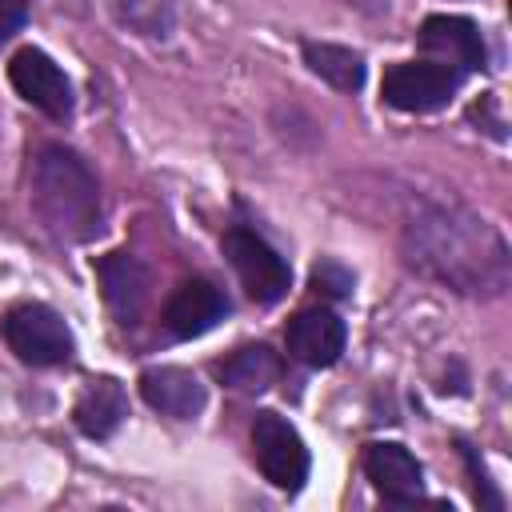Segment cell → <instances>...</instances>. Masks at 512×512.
<instances>
[{"label":"cell","instance_id":"6da1fadb","mask_svg":"<svg viewBox=\"0 0 512 512\" xmlns=\"http://www.w3.org/2000/svg\"><path fill=\"white\" fill-rule=\"evenodd\" d=\"M412 264L452 284L456 292H504L508 252L504 240L476 216L436 208L408 224Z\"/></svg>","mask_w":512,"mask_h":512},{"label":"cell","instance_id":"7a4b0ae2","mask_svg":"<svg viewBox=\"0 0 512 512\" xmlns=\"http://www.w3.org/2000/svg\"><path fill=\"white\" fill-rule=\"evenodd\" d=\"M32 208L56 240L76 244L100 232V184L92 168L60 144H44L32 156Z\"/></svg>","mask_w":512,"mask_h":512},{"label":"cell","instance_id":"3957f363","mask_svg":"<svg viewBox=\"0 0 512 512\" xmlns=\"http://www.w3.org/2000/svg\"><path fill=\"white\" fill-rule=\"evenodd\" d=\"M0 332H4V344L16 352V360H24L32 368H52L72 356V332H68L64 316L52 312L48 304L8 308Z\"/></svg>","mask_w":512,"mask_h":512},{"label":"cell","instance_id":"277c9868","mask_svg":"<svg viewBox=\"0 0 512 512\" xmlns=\"http://www.w3.org/2000/svg\"><path fill=\"white\" fill-rule=\"evenodd\" d=\"M460 88V72L436 60H404L392 64L380 80V96L396 112H436L444 108Z\"/></svg>","mask_w":512,"mask_h":512},{"label":"cell","instance_id":"5b68a950","mask_svg":"<svg viewBox=\"0 0 512 512\" xmlns=\"http://www.w3.org/2000/svg\"><path fill=\"white\" fill-rule=\"evenodd\" d=\"M252 456L268 484L280 492H296L308 480V448L300 432L280 412H260L252 420Z\"/></svg>","mask_w":512,"mask_h":512},{"label":"cell","instance_id":"8992f818","mask_svg":"<svg viewBox=\"0 0 512 512\" xmlns=\"http://www.w3.org/2000/svg\"><path fill=\"white\" fill-rule=\"evenodd\" d=\"M224 256H228V264L236 268L244 292H248L256 304H276V300L288 296L292 272H288L284 256H280L268 240H260L256 232H248V228L224 232Z\"/></svg>","mask_w":512,"mask_h":512},{"label":"cell","instance_id":"52a82bcc","mask_svg":"<svg viewBox=\"0 0 512 512\" xmlns=\"http://www.w3.org/2000/svg\"><path fill=\"white\" fill-rule=\"evenodd\" d=\"M8 80H12V88H16L32 108H40L44 116H52V120L72 116V84H68L64 68H60L48 52H40V48H20V52L12 56V64H8Z\"/></svg>","mask_w":512,"mask_h":512},{"label":"cell","instance_id":"ba28073f","mask_svg":"<svg viewBox=\"0 0 512 512\" xmlns=\"http://www.w3.org/2000/svg\"><path fill=\"white\" fill-rule=\"evenodd\" d=\"M420 52L436 64L456 68V72H484L488 68L484 36L468 16H428L420 24Z\"/></svg>","mask_w":512,"mask_h":512},{"label":"cell","instance_id":"9c48e42d","mask_svg":"<svg viewBox=\"0 0 512 512\" xmlns=\"http://www.w3.org/2000/svg\"><path fill=\"white\" fill-rule=\"evenodd\" d=\"M344 320L332 312V308H304L288 320L284 328V344H288V356H296L300 364L308 368H328L340 360L344 352Z\"/></svg>","mask_w":512,"mask_h":512},{"label":"cell","instance_id":"30bf717a","mask_svg":"<svg viewBox=\"0 0 512 512\" xmlns=\"http://www.w3.org/2000/svg\"><path fill=\"white\" fill-rule=\"evenodd\" d=\"M228 316V296L212 280H184L164 304V328L176 340H196Z\"/></svg>","mask_w":512,"mask_h":512},{"label":"cell","instance_id":"8fae6325","mask_svg":"<svg viewBox=\"0 0 512 512\" xmlns=\"http://www.w3.org/2000/svg\"><path fill=\"white\" fill-rule=\"evenodd\" d=\"M364 476L392 504H412L424 492L420 460L404 444H392V440H376L364 448Z\"/></svg>","mask_w":512,"mask_h":512},{"label":"cell","instance_id":"7c38bea8","mask_svg":"<svg viewBox=\"0 0 512 512\" xmlns=\"http://www.w3.org/2000/svg\"><path fill=\"white\" fill-rule=\"evenodd\" d=\"M96 280L120 324H136V316L148 304V268L132 252H108L96 264Z\"/></svg>","mask_w":512,"mask_h":512},{"label":"cell","instance_id":"4fadbf2b","mask_svg":"<svg viewBox=\"0 0 512 512\" xmlns=\"http://www.w3.org/2000/svg\"><path fill=\"white\" fill-rule=\"evenodd\" d=\"M140 396L148 400V408L176 416V420H192L204 408V384L188 372V368H148L140 376Z\"/></svg>","mask_w":512,"mask_h":512},{"label":"cell","instance_id":"5bb4252c","mask_svg":"<svg viewBox=\"0 0 512 512\" xmlns=\"http://www.w3.org/2000/svg\"><path fill=\"white\" fill-rule=\"evenodd\" d=\"M72 416H76V428H80L84 436H92V440L112 436V432L120 428V420L128 416V396H124L120 380H112V376L92 380V384L80 392Z\"/></svg>","mask_w":512,"mask_h":512},{"label":"cell","instance_id":"9a60e30c","mask_svg":"<svg viewBox=\"0 0 512 512\" xmlns=\"http://www.w3.org/2000/svg\"><path fill=\"white\" fill-rule=\"evenodd\" d=\"M216 376L236 392H264L280 376V356L268 344H244L216 364Z\"/></svg>","mask_w":512,"mask_h":512},{"label":"cell","instance_id":"2e32d148","mask_svg":"<svg viewBox=\"0 0 512 512\" xmlns=\"http://www.w3.org/2000/svg\"><path fill=\"white\" fill-rule=\"evenodd\" d=\"M304 64L328 80L332 88L340 92H356L364 84V60L352 52V48H340V44H324V40H308L304 44Z\"/></svg>","mask_w":512,"mask_h":512},{"label":"cell","instance_id":"e0dca14e","mask_svg":"<svg viewBox=\"0 0 512 512\" xmlns=\"http://www.w3.org/2000/svg\"><path fill=\"white\" fill-rule=\"evenodd\" d=\"M312 284H316V292H324V296H348V292H352V276H348L340 264H316Z\"/></svg>","mask_w":512,"mask_h":512},{"label":"cell","instance_id":"ac0fdd59","mask_svg":"<svg viewBox=\"0 0 512 512\" xmlns=\"http://www.w3.org/2000/svg\"><path fill=\"white\" fill-rule=\"evenodd\" d=\"M28 20V0H0V40L16 36Z\"/></svg>","mask_w":512,"mask_h":512}]
</instances>
